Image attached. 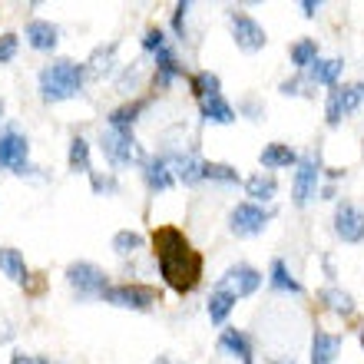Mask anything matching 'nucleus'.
Wrapping results in <instances>:
<instances>
[{
	"instance_id": "29",
	"label": "nucleus",
	"mask_w": 364,
	"mask_h": 364,
	"mask_svg": "<svg viewBox=\"0 0 364 364\" xmlns=\"http://www.w3.org/2000/svg\"><path fill=\"white\" fill-rule=\"evenodd\" d=\"M67 166L73 169V173H93V169H90V143L83 139V136H73V139H70Z\"/></svg>"
},
{
	"instance_id": "13",
	"label": "nucleus",
	"mask_w": 364,
	"mask_h": 364,
	"mask_svg": "<svg viewBox=\"0 0 364 364\" xmlns=\"http://www.w3.org/2000/svg\"><path fill=\"white\" fill-rule=\"evenodd\" d=\"M199 113H202V119H205V123H219V126H229V123H235V119H239V109H235V106H232L222 93L199 100Z\"/></svg>"
},
{
	"instance_id": "19",
	"label": "nucleus",
	"mask_w": 364,
	"mask_h": 364,
	"mask_svg": "<svg viewBox=\"0 0 364 364\" xmlns=\"http://www.w3.org/2000/svg\"><path fill=\"white\" fill-rule=\"evenodd\" d=\"M235 305H239V295H232V291H225V288H212L209 301H205L209 321L212 325H225V318L235 311Z\"/></svg>"
},
{
	"instance_id": "16",
	"label": "nucleus",
	"mask_w": 364,
	"mask_h": 364,
	"mask_svg": "<svg viewBox=\"0 0 364 364\" xmlns=\"http://www.w3.org/2000/svg\"><path fill=\"white\" fill-rule=\"evenodd\" d=\"M27 43L33 50L50 53V50H57V43H60V27L57 23H50V20H30L27 23Z\"/></svg>"
},
{
	"instance_id": "8",
	"label": "nucleus",
	"mask_w": 364,
	"mask_h": 364,
	"mask_svg": "<svg viewBox=\"0 0 364 364\" xmlns=\"http://www.w3.org/2000/svg\"><path fill=\"white\" fill-rule=\"evenodd\" d=\"M229 23H232V40H235V47L245 50V53H255L269 43L265 37V27H262L255 17H249L245 10H229Z\"/></svg>"
},
{
	"instance_id": "27",
	"label": "nucleus",
	"mask_w": 364,
	"mask_h": 364,
	"mask_svg": "<svg viewBox=\"0 0 364 364\" xmlns=\"http://www.w3.org/2000/svg\"><path fill=\"white\" fill-rule=\"evenodd\" d=\"M288 53H291V63H295L298 73H305V70L318 60V40H315V37H301V40H295Z\"/></svg>"
},
{
	"instance_id": "32",
	"label": "nucleus",
	"mask_w": 364,
	"mask_h": 364,
	"mask_svg": "<svg viewBox=\"0 0 364 364\" xmlns=\"http://www.w3.org/2000/svg\"><path fill=\"white\" fill-rule=\"evenodd\" d=\"M338 100H341V113H355L364 100V83H338Z\"/></svg>"
},
{
	"instance_id": "28",
	"label": "nucleus",
	"mask_w": 364,
	"mask_h": 364,
	"mask_svg": "<svg viewBox=\"0 0 364 364\" xmlns=\"http://www.w3.org/2000/svg\"><path fill=\"white\" fill-rule=\"evenodd\" d=\"M202 179L235 186V182H242V176H239V169L229 166V163H212V159H202Z\"/></svg>"
},
{
	"instance_id": "9",
	"label": "nucleus",
	"mask_w": 364,
	"mask_h": 364,
	"mask_svg": "<svg viewBox=\"0 0 364 364\" xmlns=\"http://www.w3.org/2000/svg\"><path fill=\"white\" fill-rule=\"evenodd\" d=\"M318 176H321V163H318V153H308L298 159L295 166V182H291V202L298 209L311 202V196L318 192Z\"/></svg>"
},
{
	"instance_id": "11",
	"label": "nucleus",
	"mask_w": 364,
	"mask_h": 364,
	"mask_svg": "<svg viewBox=\"0 0 364 364\" xmlns=\"http://www.w3.org/2000/svg\"><path fill=\"white\" fill-rule=\"evenodd\" d=\"M335 235L341 242H351V245H358V242H364V212L358 209V205H351V202H341L335 212Z\"/></svg>"
},
{
	"instance_id": "37",
	"label": "nucleus",
	"mask_w": 364,
	"mask_h": 364,
	"mask_svg": "<svg viewBox=\"0 0 364 364\" xmlns=\"http://www.w3.org/2000/svg\"><path fill=\"white\" fill-rule=\"evenodd\" d=\"M169 47V43H166V33L159 27H149L143 33V50L146 53H159V50H166Z\"/></svg>"
},
{
	"instance_id": "30",
	"label": "nucleus",
	"mask_w": 364,
	"mask_h": 364,
	"mask_svg": "<svg viewBox=\"0 0 364 364\" xmlns=\"http://www.w3.org/2000/svg\"><path fill=\"white\" fill-rule=\"evenodd\" d=\"M189 90L196 100H205V96L222 93V80L215 73H209V70H202V73H192L189 77Z\"/></svg>"
},
{
	"instance_id": "2",
	"label": "nucleus",
	"mask_w": 364,
	"mask_h": 364,
	"mask_svg": "<svg viewBox=\"0 0 364 364\" xmlns=\"http://www.w3.org/2000/svg\"><path fill=\"white\" fill-rule=\"evenodd\" d=\"M83 80H87V63H73V60H53L40 70V100L43 103H63V100H73L83 90Z\"/></svg>"
},
{
	"instance_id": "21",
	"label": "nucleus",
	"mask_w": 364,
	"mask_h": 364,
	"mask_svg": "<svg viewBox=\"0 0 364 364\" xmlns=\"http://www.w3.org/2000/svg\"><path fill=\"white\" fill-rule=\"evenodd\" d=\"M169 166H173V176L182 182V186H196L202 182V159L192 153H176L169 156Z\"/></svg>"
},
{
	"instance_id": "14",
	"label": "nucleus",
	"mask_w": 364,
	"mask_h": 364,
	"mask_svg": "<svg viewBox=\"0 0 364 364\" xmlns=\"http://www.w3.org/2000/svg\"><path fill=\"white\" fill-rule=\"evenodd\" d=\"M186 77V67L179 63V57H176V50L173 47H166L156 53V73H153V83L159 90L166 87H173V80Z\"/></svg>"
},
{
	"instance_id": "12",
	"label": "nucleus",
	"mask_w": 364,
	"mask_h": 364,
	"mask_svg": "<svg viewBox=\"0 0 364 364\" xmlns=\"http://www.w3.org/2000/svg\"><path fill=\"white\" fill-rule=\"evenodd\" d=\"M143 179L149 186V192H166L176 186V176H173V166H169V156H153V159H146L143 166Z\"/></svg>"
},
{
	"instance_id": "41",
	"label": "nucleus",
	"mask_w": 364,
	"mask_h": 364,
	"mask_svg": "<svg viewBox=\"0 0 364 364\" xmlns=\"http://www.w3.org/2000/svg\"><path fill=\"white\" fill-rule=\"evenodd\" d=\"M318 7H321L318 0H305V4H301V14H305V17L311 20V17H315V14H318Z\"/></svg>"
},
{
	"instance_id": "34",
	"label": "nucleus",
	"mask_w": 364,
	"mask_h": 364,
	"mask_svg": "<svg viewBox=\"0 0 364 364\" xmlns=\"http://www.w3.org/2000/svg\"><path fill=\"white\" fill-rule=\"evenodd\" d=\"M341 119H345V113H341V100H338V87L328 90V103H325V123L335 129V126H341Z\"/></svg>"
},
{
	"instance_id": "31",
	"label": "nucleus",
	"mask_w": 364,
	"mask_h": 364,
	"mask_svg": "<svg viewBox=\"0 0 364 364\" xmlns=\"http://www.w3.org/2000/svg\"><path fill=\"white\" fill-rule=\"evenodd\" d=\"M113 53H116V43L96 50L93 57H90V63H87V77H106V73L113 70Z\"/></svg>"
},
{
	"instance_id": "43",
	"label": "nucleus",
	"mask_w": 364,
	"mask_h": 364,
	"mask_svg": "<svg viewBox=\"0 0 364 364\" xmlns=\"http://www.w3.org/2000/svg\"><path fill=\"white\" fill-rule=\"evenodd\" d=\"M0 119H4V100H0Z\"/></svg>"
},
{
	"instance_id": "25",
	"label": "nucleus",
	"mask_w": 364,
	"mask_h": 364,
	"mask_svg": "<svg viewBox=\"0 0 364 364\" xmlns=\"http://www.w3.org/2000/svg\"><path fill=\"white\" fill-rule=\"evenodd\" d=\"M318 301H321L328 311H335V315H341V318L355 315V298L348 295V291H341V288H335V285L321 288V291H318Z\"/></svg>"
},
{
	"instance_id": "1",
	"label": "nucleus",
	"mask_w": 364,
	"mask_h": 364,
	"mask_svg": "<svg viewBox=\"0 0 364 364\" xmlns=\"http://www.w3.org/2000/svg\"><path fill=\"white\" fill-rule=\"evenodd\" d=\"M153 249H156V265L159 275L176 295H189L202 282V255L189 245V239L182 235L176 225H163L153 232Z\"/></svg>"
},
{
	"instance_id": "10",
	"label": "nucleus",
	"mask_w": 364,
	"mask_h": 364,
	"mask_svg": "<svg viewBox=\"0 0 364 364\" xmlns=\"http://www.w3.org/2000/svg\"><path fill=\"white\" fill-rule=\"evenodd\" d=\"M215 288H225V291H232V295H239V298L255 295L262 288V272L252 269V265H232V269L219 278Z\"/></svg>"
},
{
	"instance_id": "22",
	"label": "nucleus",
	"mask_w": 364,
	"mask_h": 364,
	"mask_svg": "<svg viewBox=\"0 0 364 364\" xmlns=\"http://www.w3.org/2000/svg\"><path fill=\"white\" fill-rule=\"evenodd\" d=\"M298 159H301V156L288 143H269L259 156V163L265 166V169H291V166H298Z\"/></svg>"
},
{
	"instance_id": "23",
	"label": "nucleus",
	"mask_w": 364,
	"mask_h": 364,
	"mask_svg": "<svg viewBox=\"0 0 364 364\" xmlns=\"http://www.w3.org/2000/svg\"><path fill=\"white\" fill-rule=\"evenodd\" d=\"M278 192V179L272 173H255L245 179V196H249V202H272Z\"/></svg>"
},
{
	"instance_id": "40",
	"label": "nucleus",
	"mask_w": 364,
	"mask_h": 364,
	"mask_svg": "<svg viewBox=\"0 0 364 364\" xmlns=\"http://www.w3.org/2000/svg\"><path fill=\"white\" fill-rule=\"evenodd\" d=\"M10 364H53L50 358H40V355H23V351H17V355L10 358Z\"/></svg>"
},
{
	"instance_id": "17",
	"label": "nucleus",
	"mask_w": 364,
	"mask_h": 364,
	"mask_svg": "<svg viewBox=\"0 0 364 364\" xmlns=\"http://www.w3.org/2000/svg\"><path fill=\"white\" fill-rule=\"evenodd\" d=\"M269 288L272 291H278V295H301L305 288H301V282H298L295 275H291V269L285 265V259H272L269 265Z\"/></svg>"
},
{
	"instance_id": "6",
	"label": "nucleus",
	"mask_w": 364,
	"mask_h": 364,
	"mask_svg": "<svg viewBox=\"0 0 364 364\" xmlns=\"http://www.w3.org/2000/svg\"><path fill=\"white\" fill-rule=\"evenodd\" d=\"M269 219H272V212L262 209L259 202H239V205L229 212V229H232V235H239V239H252V235L265 232Z\"/></svg>"
},
{
	"instance_id": "26",
	"label": "nucleus",
	"mask_w": 364,
	"mask_h": 364,
	"mask_svg": "<svg viewBox=\"0 0 364 364\" xmlns=\"http://www.w3.org/2000/svg\"><path fill=\"white\" fill-rule=\"evenodd\" d=\"M146 106H149V100H133V103H123L116 106L113 113L106 116V123H109V129H133V123L139 119V113H143Z\"/></svg>"
},
{
	"instance_id": "20",
	"label": "nucleus",
	"mask_w": 364,
	"mask_h": 364,
	"mask_svg": "<svg viewBox=\"0 0 364 364\" xmlns=\"http://www.w3.org/2000/svg\"><path fill=\"white\" fill-rule=\"evenodd\" d=\"M219 351H222V355H232V358L249 361V358H252V338L245 335V331H239V328H222Z\"/></svg>"
},
{
	"instance_id": "5",
	"label": "nucleus",
	"mask_w": 364,
	"mask_h": 364,
	"mask_svg": "<svg viewBox=\"0 0 364 364\" xmlns=\"http://www.w3.org/2000/svg\"><path fill=\"white\" fill-rule=\"evenodd\" d=\"M27 156H30V143L20 129H4L0 133V166L4 169H14L17 176H33L37 166H30Z\"/></svg>"
},
{
	"instance_id": "35",
	"label": "nucleus",
	"mask_w": 364,
	"mask_h": 364,
	"mask_svg": "<svg viewBox=\"0 0 364 364\" xmlns=\"http://www.w3.org/2000/svg\"><path fill=\"white\" fill-rule=\"evenodd\" d=\"M278 90H282V93H285V96H311V90H315V87L308 83V77H305V73H298V77L285 80V83H282V87H278Z\"/></svg>"
},
{
	"instance_id": "45",
	"label": "nucleus",
	"mask_w": 364,
	"mask_h": 364,
	"mask_svg": "<svg viewBox=\"0 0 364 364\" xmlns=\"http://www.w3.org/2000/svg\"><path fill=\"white\" fill-rule=\"evenodd\" d=\"M242 364H255V361H252V358H249V361H242Z\"/></svg>"
},
{
	"instance_id": "3",
	"label": "nucleus",
	"mask_w": 364,
	"mask_h": 364,
	"mask_svg": "<svg viewBox=\"0 0 364 364\" xmlns=\"http://www.w3.org/2000/svg\"><path fill=\"white\" fill-rule=\"evenodd\" d=\"M100 149H103L106 163L116 166V169H123V166H146V159H149L143 153L139 139L133 136V129H106L100 136Z\"/></svg>"
},
{
	"instance_id": "38",
	"label": "nucleus",
	"mask_w": 364,
	"mask_h": 364,
	"mask_svg": "<svg viewBox=\"0 0 364 364\" xmlns=\"http://www.w3.org/2000/svg\"><path fill=\"white\" fill-rule=\"evenodd\" d=\"M17 57V33H0V63H10Z\"/></svg>"
},
{
	"instance_id": "24",
	"label": "nucleus",
	"mask_w": 364,
	"mask_h": 364,
	"mask_svg": "<svg viewBox=\"0 0 364 364\" xmlns=\"http://www.w3.org/2000/svg\"><path fill=\"white\" fill-rule=\"evenodd\" d=\"M0 272H4L10 282H17V285H27V278H30V269H27V262H23V255H20L17 249H10V245L0 249Z\"/></svg>"
},
{
	"instance_id": "4",
	"label": "nucleus",
	"mask_w": 364,
	"mask_h": 364,
	"mask_svg": "<svg viewBox=\"0 0 364 364\" xmlns=\"http://www.w3.org/2000/svg\"><path fill=\"white\" fill-rule=\"evenodd\" d=\"M103 301L116 308H129V311H149L159 301V291L139 282H123V285H109L103 291Z\"/></svg>"
},
{
	"instance_id": "36",
	"label": "nucleus",
	"mask_w": 364,
	"mask_h": 364,
	"mask_svg": "<svg viewBox=\"0 0 364 364\" xmlns=\"http://www.w3.org/2000/svg\"><path fill=\"white\" fill-rule=\"evenodd\" d=\"M189 10H192L189 0H179V4L173 7V33L179 40H186V20H189Z\"/></svg>"
},
{
	"instance_id": "15",
	"label": "nucleus",
	"mask_w": 364,
	"mask_h": 364,
	"mask_svg": "<svg viewBox=\"0 0 364 364\" xmlns=\"http://www.w3.org/2000/svg\"><path fill=\"white\" fill-rule=\"evenodd\" d=\"M341 70H345V60H321L318 57L311 67L305 70V77H308V83L311 87H338V77H341Z\"/></svg>"
},
{
	"instance_id": "44",
	"label": "nucleus",
	"mask_w": 364,
	"mask_h": 364,
	"mask_svg": "<svg viewBox=\"0 0 364 364\" xmlns=\"http://www.w3.org/2000/svg\"><path fill=\"white\" fill-rule=\"evenodd\" d=\"M361 348H364V328H361Z\"/></svg>"
},
{
	"instance_id": "42",
	"label": "nucleus",
	"mask_w": 364,
	"mask_h": 364,
	"mask_svg": "<svg viewBox=\"0 0 364 364\" xmlns=\"http://www.w3.org/2000/svg\"><path fill=\"white\" fill-rule=\"evenodd\" d=\"M269 364H295V361H278V358H272V361Z\"/></svg>"
},
{
	"instance_id": "33",
	"label": "nucleus",
	"mask_w": 364,
	"mask_h": 364,
	"mask_svg": "<svg viewBox=\"0 0 364 364\" xmlns=\"http://www.w3.org/2000/svg\"><path fill=\"white\" fill-rule=\"evenodd\" d=\"M143 249V235L133 229H119L113 235V252L116 255H133V252Z\"/></svg>"
},
{
	"instance_id": "7",
	"label": "nucleus",
	"mask_w": 364,
	"mask_h": 364,
	"mask_svg": "<svg viewBox=\"0 0 364 364\" xmlns=\"http://www.w3.org/2000/svg\"><path fill=\"white\" fill-rule=\"evenodd\" d=\"M67 282H70V288H77V295H83V298H103V291L109 288L106 272L96 269L93 262H73V265H67Z\"/></svg>"
},
{
	"instance_id": "18",
	"label": "nucleus",
	"mask_w": 364,
	"mask_h": 364,
	"mask_svg": "<svg viewBox=\"0 0 364 364\" xmlns=\"http://www.w3.org/2000/svg\"><path fill=\"white\" fill-rule=\"evenodd\" d=\"M341 341H345L341 335H328V331L315 328V335H311V364H335Z\"/></svg>"
},
{
	"instance_id": "39",
	"label": "nucleus",
	"mask_w": 364,
	"mask_h": 364,
	"mask_svg": "<svg viewBox=\"0 0 364 364\" xmlns=\"http://www.w3.org/2000/svg\"><path fill=\"white\" fill-rule=\"evenodd\" d=\"M90 182H93V192H116L119 189V182L113 179V176H100V173H90Z\"/></svg>"
}]
</instances>
